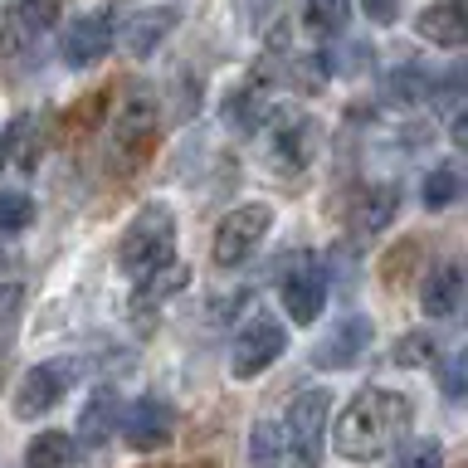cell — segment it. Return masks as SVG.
Returning a JSON list of instances; mask_svg holds the SVG:
<instances>
[{"label":"cell","mask_w":468,"mask_h":468,"mask_svg":"<svg viewBox=\"0 0 468 468\" xmlns=\"http://www.w3.org/2000/svg\"><path fill=\"white\" fill-rule=\"evenodd\" d=\"M410 415H415V405H410L400 390L366 386L361 395H351L342 420L332 424V449L342 453L346 463H376L390 453V444L405 439Z\"/></svg>","instance_id":"obj_1"},{"label":"cell","mask_w":468,"mask_h":468,"mask_svg":"<svg viewBox=\"0 0 468 468\" xmlns=\"http://www.w3.org/2000/svg\"><path fill=\"white\" fill-rule=\"evenodd\" d=\"M171 254H176V215H171V205H161V200L142 205V210L127 219L122 239H117V263H122V273L146 278V273L166 269Z\"/></svg>","instance_id":"obj_2"},{"label":"cell","mask_w":468,"mask_h":468,"mask_svg":"<svg viewBox=\"0 0 468 468\" xmlns=\"http://www.w3.org/2000/svg\"><path fill=\"white\" fill-rule=\"evenodd\" d=\"M161 142V112H156V98L152 93H132L117 112V127H112V166L117 171H137L146 156L156 152Z\"/></svg>","instance_id":"obj_3"},{"label":"cell","mask_w":468,"mask_h":468,"mask_svg":"<svg viewBox=\"0 0 468 468\" xmlns=\"http://www.w3.org/2000/svg\"><path fill=\"white\" fill-rule=\"evenodd\" d=\"M327 410H332V395L322 390V386L303 390L298 400L288 405L283 439H288V459H292V468H317V463H322V434H327Z\"/></svg>","instance_id":"obj_4"},{"label":"cell","mask_w":468,"mask_h":468,"mask_svg":"<svg viewBox=\"0 0 468 468\" xmlns=\"http://www.w3.org/2000/svg\"><path fill=\"white\" fill-rule=\"evenodd\" d=\"M263 127H269V166L283 171V176L307 171V161H313V152H317L313 117H303L298 108H269Z\"/></svg>","instance_id":"obj_5"},{"label":"cell","mask_w":468,"mask_h":468,"mask_svg":"<svg viewBox=\"0 0 468 468\" xmlns=\"http://www.w3.org/2000/svg\"><path fill=\"white\" fill-rule=\"evenodd\" d=\"M269 229H273V210H269V205H239V210H229L215 225L210 259L219 263V269H234V263H244L263 244V234H269Z\"/></svg>","instance_id":"obj_6"},{"label":"cell","mask_w":468,"mask_h":468,"mask_svg":"<svg viewBox=\"0 0 468 468\" xmlns=\"http://www.w3.org/2000/svg\"><path fill=\"white\" fill-rule=\"evenodd\" d=\"M283 351H288V327H283V322L254 317L239 336H234V346H229V371H234V380H254V376L269 371V366L283 356Z\"/></svg>","instance_id":"obj_7"},{"label":"cell","mask_w":468,"mask_h":468,"mask_svg":"<svg viewBox=\"0 0 468 468\" xmlns=\"http://www.w3.org/2000/svg\"><path fill=\"white\" fill-rule=\"evenodd\" d=\"M112 39H117L112 10H88V15H79V20L64 29V39H58V58H64L69 69H93L98 58L112 49Z\"/></svg>","instance_id":"obj_8"},{"label":"cell","mask_w":468,"mask_h":468,"mask_svg":"<svg viewBox=\"0 0 468 468\" xmlns=\"http://www.w3.org/2000/svg\"><path fill=\"white\" fill-rule=\"evenodd\" d=\"M366 351H371V317H366V313H351V317H342V322H336V327L313 346V366H317V371H351V366H356Z\"/></svg>","instance_id":"obj_9"},{"label":"cell","mask_w":468,"mask_h":468,"mask_svg":"<svg viewBox=\"0 0 468 468\" xmlns=\"http://www.w3.org/2000/svg\"><path fill=\"white\" fill-rule=\"evenodd\" d=\"M327 273H322V263H298L283 288H278V298H283V313L298 322V327H313V322L327 313Z\"/></svg>","instance_id":"obj_10"},{"label":"cell","mask_w":468,"mask_h":468,"mask_svg":"<svg viewBox=\"0 0 468 468\" xmlns=\"http://www.w3.org/2000/svg\"><path fill=\"white\" fill-rule=\"evenodd\" d=\"M122 434H127L132 449H161V444H171V434H176V410H171V400L142 395V400L122 415Z\"/></svg>","instance_id":"obj_11"},{"label":"cell","mask_w":468,"mask_h":468,"mask_svg":"<svg viewBox=\"0 0 468 468\" xmlns=\"http://www.w3.org/2000/svg\"><path fill=\"white\" fill-rule=\"evenodd\" d=\"M64 390H69V380H64L58 366H29V371L20 376V386H15L10 410L20 420H39V415H49V410L64 400Z\"/></svg>","instance_id":"obj_12"},{"label":"cell","mask_w":468,"mask_h":468,"mask_svg":"<svg viewBox=\"0 0 468 468\" xmlns=\"http://www.w3.org/2000/svg\"><path fill=\"white\" fill-rule=\"evenodd\" d=\"M269 108H273L269 79H263V73H249V79L225 98V127H229V132H239V137H249V132H259V127H263Z\"/></svg>","instance_id":"obj_13"},{"label":"cell","mask_w":468,"mask_h":468,"mask_svg":"<svg viewBox=\"0 0 468 468\" xmlns=\"http://www.w3.org/2000/svg\"><path fill=\"white\" fill-rule=\"evenodd\" d=\"M400 215V186L395 181H380V186H366L356 200H351V229L361 234H380L390 219Z\"/></svg>","instance_id":"obj_14"},{"label":"cell","mask_w":468,"mask_h":468,"mask_svg":"<svg viewBox=\"0 0 468 468\" xmlns=\"http://www.w3.org/2000/svg\"><path fill=\"white\" fill-rule=\"evenodd\" d=\"M420 39L439 44V49H459V44H468V10L463 0H434L430 10L415 20Z\"/></svg>","instance_id":"obj_15"},{"label":"cell","mask_w":468,"mask_h":468,"mask_svg":"<svg viewBox=\"0 0 468 468\" xmlns=\"http://www.w3.org/2000/svg\"><path fill=\"white\" fill-rule=\"evenodd\" d=\"M420 307H424V313H430L434 322L459 317V307H463V269H459V263H439V269L424 278Z\"/></svg>","instance_id":"obj_16"},{"label":"cell","mask_w":468,"mask_h":468,"mask_svg":"<svg viewBox=\"0 0 468 468\" xmlns=\"http://www.w3.org/2000/svg\"><path fill=\"white\" fill-rule=\"evenodd\" d=\"M176 25H181V10H176V5H156V10H142V15H132V20H127V29H122V44H127V54H137V58L156 54V44L166 39Z\"/></svg>","instance_id":"obj_17"},{"label":"cell","mask_w":468,"mask_h":468,"mask_svg":"<svg viewBox=\"0 0 468 468\" xmlns=\"http://www.w3.org/2000/svg\"><path fill=\"white\" fill-rule=\"evenodd\" d=\"M73 430H79V444H88V449L108 444L112 430H117V390L98 386V390L83 400V410H79V424H73Z\"/></svg>","instance_id":"obj_18"},{"label":"cell","mask_w":468,"mask_h":468,"mask_svg":"<svg viewBox=\"0 0 468 468\" xmlns=\"http://www.w3.org/2000/svg\"><path fill=\"white\" fill-rule=\"evenodd\" d=\"M73 459V434L69 430H39L25 444V468H69Z\"/></svg>","instance_id":"obj_19"},{"label":"cell","mask_w":468,"mask_h":468,"mask_svg":"<svg viewBox=\"0 0 468 468\" xmlns=\"http://www.w3.org/2000/svg\"><path fill=\"white\" fill-rule=\"evenodd\" d=\"M283 459H288L283 424H278V420H259L254 434H249V463H254V468H283Z\"/></svg>","instance_id":"obj_20"},{"label":"cell","mask_w":468,"mask_h":468,"mask_svg":"<svg viewBox=\"0 0 468 468\" xmlns=\"http://www.w3.org/2000/svg\"><path fill=\"white\" fill-rule=\"evenodd\" d=\"M439 93V83L430 79V73H420V69H395L386 73V98L390 102H430Z\"/></svg>","instance_id":"obj_21"},{"label":"cell","mask_w":468,"mask_h":468,"mask_svg":"<svg viewBox=\"0 0 468 468\" xmlns=\"http://www.w3.org/2000/svg\"><path fill=\"white\" fill-rule=\"evenodd\" d=\"M186 288V269H156V273H146L142 278V288L132 292V313H142V307H152V303H166L171 292H181Z\"/></svg>","instance_id":"obj_22"},{"label":"cell","mask_w":468,"mask_h":468,"mask_svg":"<svg viewBox=\"0 0 468 468\" xmlns=\"http://www.w3.org/2000/svg\"><path fill=\"white\" fill-rule=\"evenodd\" d=\"M69 0H10L15 10V25L25 29V35H44V29L58 25V15H64Z\"/></svg>","instance_id":"obj_23"},{"label":"cell","mask_w":468,"mask_h":468,"mask_svg":"<svg viewBox=\"0 0 468 468\" xmlns=\"http://www.w3.org/2000/svg\"><path fill=\"white\" fill-rule=\"evenodd\" d=\"M424 210H449V205L453 200H459L463 196V181H459V171H453V166H434L430 176H424Z\"/></svg>","instance_id":"obj_24"},{"label":"cell","mask_w":468,"mask_h":468,"mask_svg":"<svg viewBox=\"0 0 468 468\" xmlns=\"http://www.w3.org/2000/svg\"><path fill=\"white\" fill-rule=\"evenodd\" d=\"M303 20L313 35H342L346 20H351V0H307Z\"/></svg>","instance_id":"obj_25"},{"label":"cell","mask_w":468,"mask_h":468,"mask_svg":"<svg viewBox=\"0 0 468 468\" xmlns=\"http://www.w3.org/2000/svg\"><path fill=\"white\" fill-rule=\"evenodd\" d=\"M395 366H410V371H420V366H434L439 361V342L430 332H405L400 342H395Z\"/></svg>","instance_id":"obj_26"},{"label":"cell","mask_w":468,"mask_h":468,"mask_svg":"<svg viewBox=\"0 0 468 468\" xmlns=\"http://www.w3.org/2000/svg\"><path fill=\"white\" fill-rule=\"evenodd\" d=\"M35 225V200L25 190H0V234H20Z\"/></svg>","instance_id":"obj_27"},{"label":"cell","mask_w":468,"mask_h":468,"mask_svg":"<svg viewBox=\"0 0 468 468\" xmlns=\"http://www.w3.org/2000/svg\"><path fill=\"white\" fill-rule=\"evenodd\" d=\"M390 468H444V449H439V439H410Z\"/></svg>","instance_id":"obj_28"},{"label":"cell","mask_w":468,"mask_h":468,"mask_svg":"<svg viewBox=\"0 0 468 468\" xmlns=\"http://www.w3.org/2000/svg\"><path fill=\"white\" fill-rule=\"evenodd\" d=\"M366 20L371 25H395V15H400V0H361Z\"/></svg>","instance_id":"obj_29"},{"label":"cell","mask_w":468,"mask_h":468,"mask_svg":"<svg viewBox=\"0 0 468 468\" xmlns=\"http://www.w3.org/2000/svg\"><path fill=\"white\" fill-rule=\"evenodd\" d=\"M463 371H468V356L459 351V356L449 361V371H444V395L449 400H463Z\"/></svg>","instance_id":"obj_30"},{"label":"cell","mask_w":468,"mask_h":468,"mask_svg":"<svg viewBox=\"0 0 468 468\" xmlns=\"http://www.w3.org/2000/svg\"><path fill=\"white\" fill-rule=\"evenodd\" d=\"M20 303H25V292L15 288V283H5V288H0V332H5L10 322H15V313H20Z\"/></svg>","instance_id":"obj_31"},{"label":"cell","mask_w":468,"mask_h":468,"mask_svg":"<svg viewBox=\"0 0 468 468\" xmlns=\"http://www.w3.org/2000/svg\"><path fill=\"white\" fill-rule=\"evenodd\" d=\"M20 132H25V122L15 117V122L5 127V137H0V166H5V161L15 156V142H20Z\"/></svg>","instance_id":"obj_32"},{"label":"cell","mask_w":468,"mask_h":468,"mask_svg":"<svg viewBox=\"0 0 468 468\" xmlns=\"http://www.w3.org/2000/svg\"><path fill=\"white\" fill-rule=\"evenodd\" d=\"M244 5H249V15H263V10H273L278 0H244Z\"/></svg>","instance_id":"obj_33"}]
</instances>
